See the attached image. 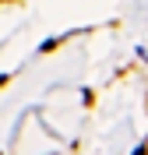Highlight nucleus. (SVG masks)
I'll return each mask as SVG.
<instances>
[]
</instances>
